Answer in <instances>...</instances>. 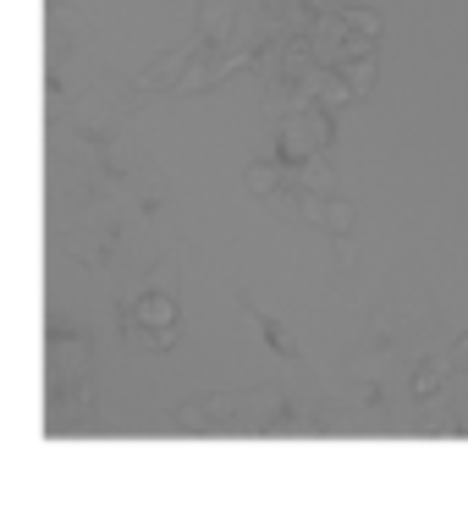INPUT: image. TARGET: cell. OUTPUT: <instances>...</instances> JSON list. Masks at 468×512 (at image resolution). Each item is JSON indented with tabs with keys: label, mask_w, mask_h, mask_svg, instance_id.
I'll list each match as a JSON object with an SVG mask.
<instances>
[{
	"label": "cell",
	"mask_w": 468,
	"mask_h": 512,
	"mask_svg": "<svg viewBox=\"0 0 468 512\" xmlns=\"http://www.w3.org/2000/svg\"><path fill=\"white\" fill-rule=\"evenodd\" d=\"M292 402L276 386H243V391H221V397L193 402L177 419V430L188 435H276L287 430Z\"/></svg>",
	"instance_id": "1"
},
{
	"label": "cell",
	"mask_w": 468,
	"mask_h": 512,
	"mask_svg": "<svg viewBox=\"0 0 468 512\" xmlns=\"http://www.w3.org/2000/svg\"><path fill=\"white\" fill-rule=\"evenodd\" d=\"M127 336L149 347V353H171L182 342V298H177V259H160L149 287L127 303Z\"/></svg>",
	"instance_id": "2"
},
{
	"label": "cell",
	"mask_w": 468,
	"mask_h": 512,
	"mask_svg": "<svg viewBox=\"0 0 468 512\" xmlns=\"http://www.w3.org/2000/svg\"><path fill=\"white\" fill-rule=\"evenodd\" d=\"M199 50H204V39H199V34H188L182 45H171V50H160V56H149L144 67H138L133 78H127V100L138 105V100H160V94H177Z\"/></svg>",
	"instance_id": "3"
},
{
	"label": "cell",
	"mask_w": 468,
	"mask_h": 512,
	"mask_svg": "<svg viewBox=\"0 0 468 512\" xmlns=\"http://www.w3.org/2000/svg\"><path fill=\"white\" fill-rule=\"evenodd\" d=\"M336 144V116L325 111V105H309V111H287L276 127V149L270 155L292 160V166H303V160H314L320 149Z\"/></svg>",
	"instance_id": "4"
},
{
	"label": "cell",
	"mask_w": 468,
	"mask_h": 512,
	"mask_svg": "<svg viewBox=\"0 0 468 512\" xmlns=\"http://www.w3.org/2000/svg\"><path fill=\"white\" fill-rule=\"evenodd\" d=\"M237 309H243V314H248V320H254V331H259V342H265V347H270V353H276V358H281V364H309V353H303V342H298V336H292V331H287V325H281V320H276V314H265V309H259V303H254V298H248V292H237Z\"/></svg>",
	"instance_id": "5"
},
{
	"label": "cell",
	"mask_w": 468,
	"mask_h": 512,
	"mask_svg": "<svg viewBox=\"0 0 468 512\" xmlns=\"http://www.w3.org/2000/svg\"><path fill=\"white\" fill-rule=\"evenodd\" d=\"M243 0H199V23H193V34L204 39V45H232L237 28H243Z\"/></svg>",
	"instance_id": "6"
},
{
	"label": "cell",
	"mask_w": 468,
	"mask_h": 512,
	"mask_svg": "<svg viewBox=\"0 0 468 512\" xmlns=\"http://www.w3.org/2000/svg\"><path fill=\"white\" fill-rule=\"evenodd\" d=\"M457 375V364H452V353H424L419 364H413V375H408V397L413 402H424V397H435V391H446V380Z\"/></svg>",
	"instance_id": "7"
},
{
	"label": "cell",
	"mask_w": 468,
	"mask_h": 512,
	"mask_svg": "<svg viewBox=\"0 0 468 512\" xmlns=\"http://www.w3.org/2000/svg\"><path fill=\"white\" fill-rule=\"evenodd\" d=\"M287 177H292V160H281V155H265V160H254V166L243 171V193L248 199H276L281 188H287Z\"/></svg>",
	"instance_id": "8"
},
{
	"label": "cell",
	"mask_w": 468,
	"mask_h": 512,
	"mask_svg": "<svg viewBox=\"0 0 468 512\" xmlns=\"http://www.w3.org/2000/svg\"><path fill=\"white\" fill-rule=\"evenodd\" d=\"M287 188H303V193H325V199H331V193L342 188V177H336V160H331V149H320V155H314V160H303V166H292Z\"/></svg>",
	"instance_id": "9"
},
{
	"label": "cell",
	"mask_w": 468,
	"mask_h": 512,
	"mask_svg": "<svg viewBox=\"0 0 468 512\" xmlns=\"http://www.w3.org/2000/svg\"><path fill=\"white\" fill-rule=\"evenodd\" d=\"M336 72L353 83L358 100H369V94H375V83H380V50H369V56H353L347 67H336Z\"/></svg>",
	"instance_id": "10"
},
{
	"label": "cell",
	"mask_w": 468,
	"mask_h": 512,
	"mask_svg": "<svg viewBox=\"0 0 468 512\" xmlns=\"http://www.w3.org/2000/svg\"><path fill=\"white\" fill-rule=\"evenodd\" d=\"M320 232H325V237H353V232H358V210L342 199V193H331V199H325V221H320Z\"/></svg>",
	"instance_id": "11"
},
{
	"label": "cell",
	"mask_w": 468,
	"mask_h": 512,
	"mask_svg": "<svg viewBox=\"0 0 468 512\" xmlns=\"http://www.w3.org/2000/svg\"><path fill=\"white\" fill-rule=\"evenodd\" d=\"M342 17L353 23V34H364V39H375V45H380L386 23H380V12H375V6H342Z\"/></svg>",
	"instance_id": "12"
},
{
	"label": "cell",
	"mask_w": 468,
	"mask_h": 512,
	"mask_svg": "<svg viewBox=\"0 0 468 512\" xmlns=\"http://www.w3.org/2000/svg\"><path fill=\"white\" fill-rule=\"evenodd\" d=\"M331 248H336V270H353V259H358V237H331Z\"/></svg>",
	"instance_id": "13"
},
{
	"label": "cell",
	"mask_w": 468,
	"mask_h": 512,
	"mask_svg": "<svg viewBox=\"0 0 468 512\" xmlns=\"http://www.w3.org/2000/svg\"><path fill=\"white\" fill-rule=\"evenodd\" d=\"M446 353H452V364H457V375H468V331L457 336L452 347H446Z\"/></svg>",
	"instance_id": "14"
}]
</instances>
